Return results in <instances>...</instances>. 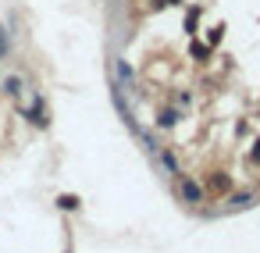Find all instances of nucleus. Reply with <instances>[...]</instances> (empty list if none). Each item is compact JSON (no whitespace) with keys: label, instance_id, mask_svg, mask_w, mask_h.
Returning a JSON list of instances; mask_svg holds the SVG:
<instances>
[{"label":"nucleus","instance_id":"1","mask_svg":"<svg viewBox=\"0 0 260 253\" xmlns=\"http://www.w3.org/2000/svg\"><path fill=\"white\" fill-rule=\"evenodd\" d=\"M160 164H164L168 171H178V161H175V153H168V150L160 153Z\"/></svg>","mask_w":260,"mask_h":253},{"label":"nucleus","instance_id":"2","mask_svg":"<svg viewBox=\"0 0 260 253\" xmlns=\"http://www.w3.org/2000/svg\"><path fill=\"white\" fill-rule=\"evenodd\" d=\"M185 200H200V189L192 182H185Z\"/></svg>","mask_w":260,"mask_h":253},{"label":"nucleus","instance_id":"3","mask_svg":"<svg viewBox=\"0 0 260 253\" xmlns=\"http://www.w3.org/2000/svg\"><path fill=\"white\" fill-rule=\"evenodd\" d=\"M4 54H8V33L0 29V57H4Z\"/></svg>","mask_w":260,"mask_h":253}]
</instances>
